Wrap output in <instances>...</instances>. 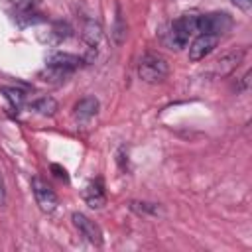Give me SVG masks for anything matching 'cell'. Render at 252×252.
Returning <instances> with one entry per match:
<instances>
[{"label": "cell", "mask_w": 252, "mask_h": 252, "mask_svg": "<svg viewBox=\"0 0 252 252\" xmlns=\"http://www.w3.org/2000/svg\"><path fill=\"white\" fill-rule=\"evenodd\" d=\"M169 73V63L163 55L156 51H148L142 55L138 63V75L144 83H159L167 77Z\"/></svg>", "instance_id": "cell-1"}, {"label": "cell", "mask_w": 252, "mask_h": 252, "mask_svg": "<svg viewBox=\"0 0 252 252\" xmlns=\"http://www.w3.org/2000/svg\"><path fill=\"white\" fill-rule=\"evenodd\" d=\"M197 32V16L195 14H185L181 18H177L171 24V30L167 33V43L171 45V49H181L187 45L189 37Z\"/></svg>", "instance_id": "cell-2"}, {"label": "cell", "mask_w": 252, "mask_h": 252, "mask_svg": "<svg viewBox=\"0 0 252 252\" xmlns=\"http://www.w3.org/2000/svg\"><path fill=\"white\" fill-rule=\"evenodd\" d=\"M230 26H232V20H230V16L224 14V12H215V14L197 16V32H201V33L219 35V33L228 32Z\"/></svg>", "instance_id": "cell-3"}, {"label": "cell", "mask_w": 252, "mask_h": 252, "mask_svg": "<svg viewBox=\"0 0 252 252\" xmlns=\"http://www.w3.org/2000/svg\"><path fill=\"white\" fill-rule=\"evenodd\" d=\"M73 224L77 226V230L81 232V236L85 238V240H89L91 244H94V246H100L102 244V230H100V226L94 222V220H91L87 215H83V213H73Z\"/></svg>", "instance_id": "cell-4"}, {"label": "cell", "mask_w": 252, "mask_h": 252, "mask_svg": "<svg viewBox=\"0 0 252 252\" xmlns=\"http://www.w3.org/2000/svg\"><path fill=\"white\" fill-rule=\"evenodd\" d=\"M32 189H33L35 201H37V205H39V209H41L43 213L55 211V207H57V195H55V191H53L43 179L33 177V179H32Z\"/></svg>", "instance_id": "cell-5"}, {"label": "cell", "mask_w": 252, "mask_h": 252, "mask_svg": "<svg viewBox=\"0 0 252 252\" xmlns=\"http://www.w3.org/2000/svg\"><path fill=\"white\" fill-rule=\"evenodd\" d=\"M219 43V35H213V33H201L189 47V61L197 63L201 59H205Z\"/></svg>", "instance_id": "cell-6"}, {"label": "cell", "mask_w": 252, "mask_h": 252, "mask_svg": "<svg viewBox=\"0 0 252 252\" xmlns=\"http://www.w3.org/2000/svg\"><path fill=\"white\" fill-rule=\"evenodd\" d=\"M14 16L18 20V24L22 26H30L41 20L39 8L35 0H16L14 2Z\"/></svg>", "instance_id": "cell-7"}, {"label": "cell", "mask_w": 252, "mask_h": 252, "mask_svg": "<svg viewBox=\"0 0 252 252\" xmlns=\"http://www.w3.org/2000/svg\"><path fill=\"white\" fill-rule=\"evenodd\" d=\"M244 49H234V51H228V53H224L220 59H217L215 61V67H213V75L215 77H226V75H230L240 63H242V59H244Z\"/></svg>", "instance_id": "cell-8"}, {"label": "cell", "mask_w": 252, "mask_h": 252, "mask_svg": "<svg viewBox=\"0 0 252 252\" xmlns=\"http://www.w3.org/2000/svg\"><path fill=\"white\" fill-rule=\"evenodd\" d=\"M81 35H83L85 43L89 45V51L96 55V47L102 41V28H100V24L94 22V20H91V18L85 20L83 22V28H81Z\"/></svg>", "instance_id": "cell-9"}, {"label": "cell", "mask_w": 252, "mask_h": 252, "mask_svg": "<svg viewBox=\"0 0 252 252\" xmlns=\"http://www.w3.org/2000/svg\"><path fill=\"white\" fill-rule=\"evenodd\" d=\"M83 199L89 207L93 209H100L104 203H106V195H104V187H102V181L96 179V181H91L85 191H83Z\"/></svg>", "instance_id": "cell-10"}, {"label": "cell", "mask_w": 252, "mask_h": 252, "mask_svg": "<svg viewBox=\"0 0 252 252\" xmlns=\"http://www.w3.org/2000/svg\"><path fill=\"white\" fill-rule=\"evenodd\" d=\"M96 112H98V98H96V96H85V98H81V100L75 104V108H73V116H75L77 120H81V122L91 120Z\"/></svg>", "instance_id": "cell-11"}, {"label": "cell", "mask_w": 252, "mask_h": 252, "mask_svg": "<svg viewBox=\"0 0 252 252\" xmlns=\"http://www.w3.org/2000/svg\"><path fill=\"white\" fill-rule=\"evenodd\" d=\"M73 75V71L71 69H65V67H55V65H47L41 73H39V77L43 79V81H47V83H53V85H61V83H65L69 77Z\"/></svg>", "instance_id": "cell-12"}, {"label": "cell", "mask_w": 252, "mask_h": 252, "mask_svg": "<svg viewBox=\"0 0 252 252\" xmlns=\"http://www.w3.org/2000/svg\"><path fill=\"white\" fill-rule=\"evenodd\" d=\"M47 65H55V67H65V69H71L75 71L79 65H81V59L77 55H71V53H53L49 55L47 59Z\"/></svg>", "instance_id": "cell-13"}, {"label": "cell", "mask_w": 252, "mask_h": 252, "mask_svg": "<svg viewBox=\"0 0 252 252\" xmlns=\"http://www.w3.org/2000/svg\"><path fill=\"white\" fill-rule=\"evenodd\" d=\"M30 106H32L37 114H41V116H53V114L57 112V100H55L53 96H39V98L32 100Z\"/></svg>", "instance_id": "cell-14"}, {"label": "cell", "mask_w": 252, "mask_h": 252, "mask_svg": "<svg viewBox=\"0 0 252 252\" xmlns=\"http://www.w3.org/2000/svg\"><path fill=\"white\" fill-rule=\"evenodd\" d=\"M110 35H112V39H114L116 45H122V41L126 39V22L122 18L120 6H116V18H114V26H112Z\"/></svg>", "instance_id": "cell-15"}, {"label": "cell", "mask_w": 252, "mask_h": 252, "mask_svg": "<svg viewBox=\"0 0 252 252\" xmlns=\"http://www.w3.org/2000/svg\"><path fill=\"white\" fill-rule=\"evenodd\" d=\"M130 209L136 211L138 215H159V205L148 203V201H132Z\"/></svg>", "instance_id": "cell-16"}, {"label": "cell", "mask_w": 252, "mask_h": 252, "mask_svg": "<svg viewBox=\"0 0 252 252\" xmlns=\"http://www.w3.org/2000/svg\"><path fill=\"white\" fill-rule=\"evenodd\" d=\"M2 93H4L6 98L12 102V106L20 108V106L24 104V93H22L20 89H16V87H2Z\"/></svg>", "instance_id": "cell-17"}, {"label": "cell", "mask_w": 252, "mask_h": 252, "mask_svg": "<svg viewBox=\"0 0 252 252\" xmlns=\"http://www.w3.org/2000/svg\"><path fill=\"white\" fill-rule=\"evenodd\" d=\"M51 33L55 35V41H63V39H67V37L73 33V28H71L69 24H65V22H57V24L51 28Z\"/></svg>", "instance_id": "cell-18"}, {"label": "cell", "mask_w": 252, "mask_h": 252, "mask_svg": "<svg viewBox=\"0 0 252 252\" xmlns=\"http://www.w3.org/2000/svg\"><path fill=\"white\" fill-rule=\"evenodd\" d=\"M51 171H53V175H55L57 179H63V181H67V171H65L61 165L53 163V165H51Z\"/></svg>", "instance_id": "cell-19"}, {"label": "cell", "mask_w": 252, "mask_h": 252, "mask_svg": "<svg viewBox=\"0 0 252 252\" xmlns=\"http://www.w3.org/2000/svg\"><path fill=\"white\" fill-rule=\"evenodd\" d=\"M240 10H244V12H248L250 8H252V0H232Z\"/></svg>", "instance_id": "cell-20"}, {"label": "cell", "mask_w": 252, "mask_h": 252, "mask_svg": "<svg viewBox=\"0 0 252 252\" xmlns=\"http://www.w3.org/2000/svg\"><path fill=\"white\" fill-rule=\"evenodd\" d=\"M4 201H6V185H4V177L0 175V207L4 205Z\"/></svg>", "instance_id": "cell-21"}, {"label": "cell", "mask_w": 252, "mask_h": 252, "mask_svg": "<svg viewBox=\"0 0 252 252\" xmlns=\"http://www.w3.org/2000/svg\"><path fill=\"white\" fill-rule=\"evenodd\" d=\"M248 81H250V73H246L242 79H240V85H238V91H246L248 87Z\"/></svg>", "instance_id": "cell-22"}]
</instances>
